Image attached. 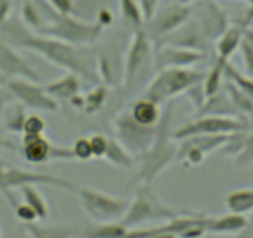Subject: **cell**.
Masks as SVG:
<instances>
[{"instance_id": "6da1fadb", "label": "cell", "mask_w": 253, "mask_h": 238, "mask_svg": "<svg viewBox=\"0 0 253 238\" xmlns=\"http://www.w3.org/2000/svg\"><path fill=\"white\" fill-rule=\"evenodd\" d=\"M0 37L14 49H26L41 55L47 61L94 81L95 74L90 67V60L81 49L61 40L36 34L22 20H9L0 25Z\"/></svg>"}, {"instance_id": "7a4b0ae2", "label": "cell", "mask_w": 253, "mask_h": 238, "mask_svg": "<svg viewBox=\"0 0 253 238\" xmlns=\"http://www.w3.org/2000/svg\"><path fill=\"white\" fill-rule=\"evenodd\" d=\"M41 19L32 31L42 36L61 40L74 46H86L98 40L103 31V26L98 22H85L74 19L69 14L58 12L51 6L44 9L40 6Z\"/></svg>"}, {"instance_id": "3957f363", "label": "cell", "mask_w": 253, "mask_h": 238, "mask_svg": "<svg viewBox=\"0 0 253 238\" xmlns=\"http://www.w3.org/2000/svg\"><path fill=\"white\" fill-rule=\"evenodd\" d=\"M170 117H172V104H169L165 116L162 114L157 125L155 139L146 150L140 153V165L136 173V181L141 185H150L158 174L162 173L170 161L177 156L175 139L170 131Z\"/></svg>"}, {"instance_id": "277c9868", "label": "cell", "mask_w": 253, "mask_h": 238, "mask_svg": "<svg viewBox=\"0 0 253 238\" xmlns=\"http://www.w3.org/2000/svg\"><path fill=\"white\" fill-rule=\"evenodd\" d=\"M204 73L192 67H168L158 69L155 78L151 81L146 89L145 97L162 103L166 99L184 93L192 86L200 82Z\"/></svg>"}, {"instance_id": "5b68a950", "label": "cell", "mask_w": 253, "mask_h": 238, "mask_svg": "<svg viewBox=\"0 0 253 238\" xmlns=\"http://www.w3.org/2000/svg\"><path fill=\"white\" fill-rule=\"evenodd\" d=\"M150 185H141L133 201L128 202V207L120 222L127 230L153 220L168 221L177 215L172 208L163 205L152 193Z\"/></svg>"}, {"instance_id": "8992f818", "label": "cell", "mask_w": 253, "mask_h": 238, "mask_svg": "<svg viewBox=\"0 0 253 238\" xmlns=\"http://www.w3.org/2000/svg\"><path fill=\"white\" fill-rule=\"evenodd\" d=\"M78 195L86 215L96 223L120 221L130 202L90 187L81 188Z\"/></svg>"}, {"instance_id": "52a82bcc", "label": "cell", "mask_w": 253, "mask_h": 238, "mask_svg": "<svg viewBox=\"0 0 253 238\" xmlns=\"http://www.w3.org/2000/svg\"><path fill=\"white\" fill-rule=\"evenodd\" d=\"M207 217L198 213H190V215H177L170 220L166 221L165 225L157 226V227L147 228V230H127L126 237H174V236H182V237H198L203 236L207 232L205 228Z\"/></svg>"}, {"instance_id": "ba28073f", "label": "cell", "mask_w": 253, "mask_h": 238, "mask_svg": "<svg viewBox=\"0 0 253 238\" xmlns=\"http://www.w3.org/2000/svg\"><path fill=\"white\" fill-rule=\"evenodd\" d=\"M250 119L239 117L199 116L195 120L172 131V136L177 141L193 135H210V134H230L237 130L250 129Z\"/></svg>"}, {"instance_id": "9c48e42d", "label": "cell", "mask_w": 253, "mask_h": 238, "mask_svg": "<svg viewBox=\"0 0 253 238\" xmlns=\"http://www.w3.org/2000/svg\"><path fill=\"white\" fill-rule=\"evenodd\" d=\"M114 133L116 140L128 151V153L140 154L150 146L155 139L156 128L140 125L131 118L130 113H121L113 121Z\"/></svg>"}, {"instance_id": "30bf717a", "label": "cell", "mask_w": 253, "mask_h": 238, "mask_svg": "<svg viewBox=\"0 0 253 238\" xmlns=\"http://www.w3.org/2000/svg\"><path fill=\"white\" fill-rule=\"evenodd\" d=\"M7 89L15 99L21 102L26 108L40 112H54L58 106L53 97L49 96L43 87L26 78H11L6 81Z\"/></svg>"}, {"instance_id": "8fae6325", "label": "cell", "mask_w": 253, "mask_h": 238, "mask_svg": "<svg viewBox=\"0 0 253 238\" xmlns=\"http://www.w3.org/2000/svg\"><path fill=\"white\" fill-rule=\"evenodd\" d=\"M190 16V6L189 5H183L179 2L169 4L163 7L160 11H156L153 16L147 22L148 36H152L156 42L160 41L167 35L172 34L177 29H179L183 24L189 20Z\"/></svg>"}, {"instance_id": "7c38bea8", "label": "cell", "mask_w": 253, "mask_h": 238, "mask_svg": "<svg viewBox=\"0 0 253 238\" xmlns=\"http://www.w3.org/2000/svg\"><path fill=\"white\" fill-rule=\"evenodd\" d=\"M229 134L193 135L179 140L177 158L185 165H197L204 160L205 155L217 148H221Z\"/></svg>"}, {"instance_id": "4fadbf2b", "label": "cell", "mask_w": 253, "mask_h": 238, "mask_svg": "<svg viewBox=\"0 0 253 238\" xmlns=\"http://www.w3.org/2000/svg\"><path fill=\"white\" fill-rule=\"evenodd\" d=\"M151 37L148 36L145 27L135 29V34L125 59L124 81L126 86H131L138 74L142 72V68L151 59Z\"/></svg>"}, {"instance_id": "5bb4252c", "label": "cell", "mask_w": 253, "mask_h": 238, "mask_svg": "<svg viewBox=\"0 0 253 238\" xmlns=\"http://www.w3.org/2000/svg\"><path fill=\"white\" fill-rule=\"evenodd\" d=\"M5 181H6V185L10 190L19 188L22 185H47L62 188V190L76 191L74 183L67 178L52 175V174L26 170V169L21 168H6Z\"/></svg>"}, {"instance_id": "9a60e30c", "label": "cell", "mask_w": 253, "mask_h": 238, "mask_svg": "<svg viewBox=\"0 0 253 238\" xmlns=\"http://www.w3.org/2000/svg\"><path fill=\"white\" fill-rule=\"evenodd\" d=\"M204 57V52L197 50L160 45L155 47L153 64L157 71L168 67H192L202 62Z\"/></svg>"}, {"instance_id": "2e32d148", "label": "cell", "mask_w": 253, "mask_h": 238, "mask_svg": "<svg viewBox=\"0 0 253 238\" xmlns=\"http://www.w3.org/2000/svg\"><path fill=\"white\" fill-rule=\"evenodd\" d=\"M0 74L11 78H26L30 81L39 82L40 76L37 72L19 56L14 47L7 45L0 37Z\"/></svg>"}, {"instance_id": "e0dca14e", "label": "cell", "mask_w": 253, "mask_h": 238, "mask_svg": "<svg viewBox=\"0 0 253 238\" xmlns=\"http://www.w3.org/2000/svg\"><path fill=\"white\" fill-rule=\"evenodd\" d=\"M205 2V9L203 10L198 26L208 42L216 41L217 37L230 26L229 19L224 9L214 0H208Z\"/></svg>"}, {"instance_id": "ac0fdd59", "label": "cell", "mask_w": 253, "mask_h": 238, "mask_svg": "<svg viewBox=\"0 0 253 238\" xmlns=\"http://www.w3.org/2000/svg\"><path fill=\"white\" fill-rule=\"evenodd\" d=\"M128 113L136 123L143 126H148V128H156L162 118L160 103L147 98V97L137 99L132 104Z\"/></svg>"}, {"instance_id": "d6986e66", "label": "cell", "mask_w": 253, "mask_h": 238, "mask_svg": "<svg viewBox=\"0 0 253 238\" xmlns=\"http://www.w3.org/2000/svg\"><path fill=\"white\" fill-rule=\"evenodd\" d=\"M247 29H244L240 25L229 26L216 40V61L224 64L225 62L230 61L232 55L239 50L241 44L244 32Z\"/></svg>"}, {"instance_id": "ffe728a7", "label": "cell", "mask_w": 253, "mask_h": 238, "mask_svg": "<svg viewBox=\"0 0 253 238\" xmlns=\"http://www.w3.org/2000/svg\"><path fill=\"white\" fill-rule=\"evenodd\" d=\"M52 144L43 134L40 135H24L21 153L25 160L31 164H43L49 161V151Z\"/></svg>"}, {"instance_id": "44dd1931", "label": "cell", "mask_w": 253, "mask_h": 238, "mask_svg": "<svg viewBox=\"0 0 253 238\" xmlns=\"http://www.w3.org/2000/svg\"><path fill=\"white\" fill-rule=\"evenodd\" d=\"M249 221L244 215L237 213H227L219 217H207L205 228L210 233H237L246 230Z\"/></svg>"}, {"instance_id": "7402d4cb", "label": "cell", "mask_w": 253, "mask_h": 238, "mask_svg": "<svg viewBox=\"0 0 253 238\" xmlns=\"http://www.w3.org/2000/svg\"><path fill=\"white\" fill-rule=\"evenodd\" d=\"M43 88L54 99L71 101L73 97H76L79 93V89H81L79 76H77L76 73H72V72H68L67 74L62 76L61 78L47 83Z\"/></svg>"}, {"instance_id": "603a6c76", "label": "cell", "mask_w": 253, "mask_h": 238, "mask_svg": "<svg viewBox=\"0 0 253 238\" xmlns=\"http://www.w3.org/2000/svg\"><path fill=\"white\" fill-rule=\"evenodd\" d=\"M226 206L230 212L246 215L253 207V190L251 187L231 191L226 197Z\"/></svg>"}, {"instance_id": "cb8c5ba5", "label": "cell", "mask_w": 253, "mask_h": 238, "mask_svg": "<svg viewBox=\"0 0 253 238\" xmlns=\"http://www.w3.org/2000/svg\"><path fill=\"white\" fill-rule=\"evenodd\" d=\"M19 190L24 197V202L36 213L37 220H44L48 216V206L41 193L32 185H22Z\"/></svg>"}, {"instance_id": "d4e9b609", "label": "cell", "mask_w": 253, "mask_h": 238, "mask_svg": "<svg viewBox=\"0 0 253 238\" xmlns=\"http://www.w3.org/2000/svg\"><path fill=\"white\" fill-rule=\"evenodd\" d=\"M127 228L120 222H99L94 226L86 228L83 235L88 237H101V238H114V237H126Z\"/></svg>"}, {"instance_id": "484cf974", "label": "cell", "mask_w": 253, "mask_h": 238, "mask_svg": "<svg viewBox=\"0 0 253 238\" xmlns=\"http://www.w3.org/2000/svg\"><path fill=\"white\" fill-rule=\"evenodd\" d=\"M103 158L113 165L121 166V168H131L133 165L130 153L115 138H109L108 148Z\"/></svg>"}, {"instance_id": "4316f807", "label": "cell", "mask_w": 253, "mask_h": 238, "mask_svg": "<svg viewBox=\"0 0 253 238\" xmlns=\"http://www.w3.org/2000/svg\"><path fill=\"white\" fill-rule=\"evenodd\" d=\"M225 92H226L227 97L230 98L231 103L234 104L235 108L242 113L244 116H251L252 113V96L247 94L246 92L241 91L234 86L230 82H226L225 84Z\"/></svg>"}, {"instance_id": "83f0119b", "label": "cell", "mask_w": 253, "mask_h": 238, "mask_svg": "<svg viewBox=\"0 0 253 238\" xmlns=\"http://www.w3.org/2000/svg\"><path fill=\"white\" fill-rule=\"evenodd\" d=\"M119 7L123 19L135 29L145 25L142 11L137 0H119Z\"/></svg>"}, {"instance_id": "f1b7e54d", "label": "cell", "mask_w": 253, "mask_h": 238, "mask_svg": "<svg viewBox=\"0 0 253 238\" xmlns=\"http://www.w3.org/2000/svg\"><path fill=\"white\" fill-rule=\"evenodd\" d=\"M222 71H224V77L227 78V82H230V83L236 86L241 91L246 92L247 94L252 96V76H246L245 73L240 72L230 61L225 62Z\"/></svg>"}, {"instance_id": "f546056e", "label": "cell", "mask_w": 253, "mask_h": 238, "mask_svg": "<svg viewBox=\"0 0 253 238\" xmlns=\"http://www.w3.org/2000/svg\"><path fill=\"white\" fill-rule=\"evenodd\" d=\"M222 68H224V64L215 61V63L212 64L211 69L208 72L207 76L204 74V77H203L202 87L207 98L219 92L220 87L222 84V77H224Z\"/></svg>"}, {"instance_id": "4dcf8cb0", "label": "cell", "mask_w": 253, "mask_h": 238, "mask_svg": "<svg viewBox=\"0 0 253 238\" xmlns=\"http://www.w3.org/2000/svg\"><path fill=\"white\" fill-rule=\"evenodd\" d=\"M29 235L36 238H61L69 237L72 232L67 227H59V226H40L35 222L25 223Z\"/></svg>"}, {"instance_id": "1f68e13d", "label": "cell", "mask_w": 253, "mask_h": 238, "mask_svg": "<svg viewBox=\"0 0 253 238\" xmlns=\"http://www.w3.org/2000/svg\"><path fill=\"white\" fill-rule=\"evenodd\" d=\"M108 97V86L101 84L98 86L96 88L91 89L86 96L83 97V107L84 111L89 114L96 113L103 108L104 103Z\"/></svg>"}, {"instance_id": "d6a6232c", "label": "cell", "mask_w": 253, "mask_h": 238, "mask_svg": "<svg viewBox=\"0 0 253 238\" xmlns=\"http://www.w3.org/2000/svg\"><path fill=\"white\" fill-rule=\"evenodd\" d=\"M44 128H46V123L41 116L30 114V116H26L24 120L22 133L24 135H40V134H43Z\"/></svg>"}, {"instance_id": "836d02e7", "label": "cell", "mask_w": 253, "mask_h": 238, "mask_svg": "<svg viewBox=\"0 0 253 238\" xmlns=\"http://www.w3.org/2000/svg\"><path fill=\"white\" fill-rule=\"evenodd\" d=\"M239 50H241L242 57L245 60V66H246L247 72L251 76L252 73V62H253V45H252V31L251 29H247L244 32L241 44H240Z\"/></svg>"}, {"instance_id": "e575fe53", "label": "cell", "mask_w": 253, "mask_h": 238, "mask_svg": "<svg viewBox=\"0 0 253 238\" xmlns=\"http://www.w3.org/2000/svg\"><path fill=\"white\" fill-rule=\"evenodd\" d=\"M98 72L99 76L103 79L105 86H113L115 83V73H114V66L110 59L105 55H100L98 59Z\"/></svg>"}, {"instance_id": "d590c367", "label": "cell", "mask_w": 253, "mask_h": 238, "mask_svg": "<svg viewBox=\"0 0 253 238\" xmlns=\"http://www.w3.org/2000/svg\"><path fill=\"white\" fill-rule=\"evenodd\" d=\"M72 153H73L74 159L77 160H89V159L93 158V153H91L90 143H89V138H82L77 139L76 143L72 146Z\"/></svg>"}, {"instance_id": "8d00e7d4", "label": "cell", "mask_w": 253, "mask_h": 238, "mask_svg": "<svg viewBox=\"0 0 253 238\" xmlns=\"http://www.w3.org/2000/svg\"><path fill=\"white\" fill-rule=\"evenodd\" d=\"M5 171H6V166L0 160V192L2 193V196H4L6 202L10 205V207L14 210L17 206V203H19V201L16 200V196L14 195L12 190L7 187L6 181H5Z\"/></svg>"}, {"instance_id": "74e56055", "label": "cell", "mask_w": 253, "mask_h": 238, "mask_svg": "<svg viewBox=\"0 0 253 238\" xmlns=\"http://www.w3.org/2000/svg\"><path fill=\"white\" fill-rule=\"evenodd\" d=\"M89 143H90L91 153L95 158H103L105 154L106 148H108L109 138L103 135V134H94L89 138Z\"/></svg>"}, {"instance_id": "f35d334b", "label": "cell", "mask_w": 253, "mask_h": 238, "mask_svg": "<svg viewBox=\"0 0 253 238\" xmlns=\"http://www.w3.org/2000/svg\"><path fill=\"white\" fill-rule=\"evenodd\" d=\"M25 118H26V114H25L24 108L19 107L17 111L7 120V129L14 131V133H22V125H24Z\"/></svg>"}, {"instance_id": "ab89813d", "label": "cell", "mask_w": 253, "mask_h": 238, "mask_svg": "<svg viewBox=\"0 0 253 238\" xmlns=\"http://www.w3.org/2000/svg\"><path fill=\"white\" fill-rule=\"evenodd\" d=\"M15 213H16L17 218L21 220L22 222L25 223H29V222H35V220H37V216L36 213L34 212L30 206H27L26 203H17L16 207L14 208Z\"/></svg>"}, {"instance_id": "60d3db41", "label": "cell", "mask_w": 253, "mask_h": 238, "mask_svg": "<svg viewBox=\"0 0 253 238\" xmlns=\"http://www.w3.org/2000/svg\"><path fill=\"white\" fill-rule=\"evenodd\" d=\"M74 159L71 148H63V146H56L52 144L51 151H49V161L51 160H72Z\"/></svg>"}, {"instance_id": "b9f144b4", "label": "cell", "mask_w": 253, "mask_h": 238, "mask_svg": "<svg viewBox=\"0 0 253 238\" xmlns=\"http://www.w3.org/2000/svg\"><path fill=\"white\" fill-rule=\"evenodd\" d=\"M137 1L138 4H140L141 11H142L145 22H147L148 20L153 16V14L157 11L160 0H137Z\"/></svg>"}, {"instance_id": "7bdbcfd3", "label": "cell", "mask_w": 253, "mask_h": 238, "mask_svg": "<svg viewBox=\"0 0 253 238\" xmlns=\"http://www.w3.org/2000/svg\"><path fill=\"white\" fill-rule=\"evenodd\" d=\"M49 6L58 12L63 14H71L73 9V1L72 0H47Z\"/></svg>"}, {"instance_id": "ee69618b", "label": "cell", "mask_w": 253, "mask_h": 238, "mask_svg": "<svg viewBox=\"0 0 253 238\" xmlns=\"http://www.w3.org/2000/svg\"><path fill=\"white\" fill-rule=\"evenodd\" d=\"M10 10H11V0H0V25L9 19Z\"/></svg>"}, {"instance_id": "f6af8a7d", "label": "cell", "mask_w": 253, "mask_h": 238, "mask_svg": "<svg viewBox=\"0 0 253 238\" xmlns=\"http://www.w3.org/2000/svg\"><path fill=\"white\" fill-rule=\"evenodd\" d=\"M96 22H98L99 25H101L103 27L108 26V25H110L111 22H113V14H111L108 9H101L98 14V20H96Z\"/></svg>"}, {"instance_id": "bcb514c9", "label": "cell", "mask_w": 253, "mask_h": 238, "mask_svg": "<svg viewBox=\"0 0 253 238\" xmlns=\"http://www.w3.org/2000/svg\"><path fill=\"white\" fill-rule=\"evenodd\" d=\"M14 96L11 94V92L9 89H1L0 88V107H4L5 103H9L10 101H12Z\"/></svg>"}, {"instance_id": "7dc6e473", "label": "cell", "mask_w": 253, "mask_h": 238, "mask_svg": "<svg viewBox=\"0 0 253 238\" xmlns=\"http://www.w3.org/2000/svg\"><path fill=\"white\" fill-rule=\"evenodd\" d=\"M204 1H208V0H178V2L179 4H183V5H192L194 4V2H204Z\"/></svg>"}, {"instance_id": "c3c4849f", "label": "cell", "mask_w": 253, "mask_h": 238, "mask_svg": "<svg viewBox=\"0 0 253 238\" xmlns=\"http://www.w3.org/2000/svg\"><path fill=\"white\" fill-rule=\"evenodd\" d=\"M247 2H249V5H252V0H246Z\"/></svg>"}, {"instance_id": "681fc988", "label": "cell", "mask_w": 253, "mask_h": 238, "mask_svg": "<svg viewBox=\"0 0 253 238\" xmlns=\"http://www.w3.org/2000/svg\"><path fill=\"white\" fill-rule=\"evenodd\" d=\"M1 112H2V107H0V116H1Z\"/></svg>"}, {"instance_id": "f907efd6", "label": "cell", "mask_w": 253, "mask_h": 238, "mask_svg": "<svg viewBox=\"0 0 253 238\" xmlns=\"http://www.w3.org/2000/svg\"><path fill=\"white\" fill-rule=\"evenodd\" d=\"M0 236H1V235H0Z\"/></svg>"}]
</instances>
